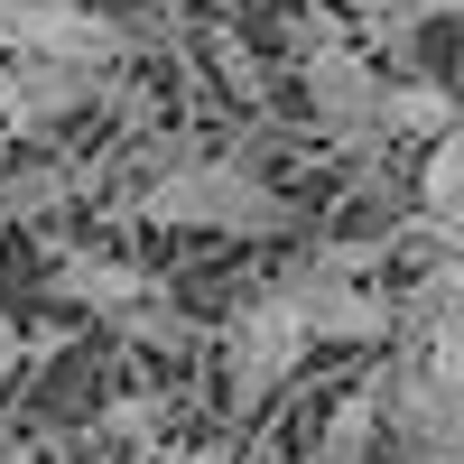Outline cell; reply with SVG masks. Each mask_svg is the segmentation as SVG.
Listing matches in <instances>:
<instances>
[{
    "instance_id": "obj_15",
    "label": "cell",
    "mask_w": 464,
    "mask_h": 464,
    "mask_svg": "<svg viewBox=\"0 0 464 464\" xmlns=\"http://www.w3.org/2000/svg\"><path fill=\"white\" fill-rule=\"evenodd\" d=\"M159 464H242V446L214 437V446H177V455H159Z\"/></svg>"
},
{
    "instance_id": "obj_5",
    "label": "cell",
    "mask_w": 464,
    "mask_h": 464,
    "mask_svg": "<svg viewBox=\"0 0 464 464\" xmlns=\"http://www.w3.org/2000/svg\"><path fill=\"white\" fill-rule=\"evenodd\" d=\"M149 37L111 10L84 0H0V56L10 65H84V74H121Z\"/></svg>"
},
{
    "instance_id": "obj_2",
    "label": "cell",
    "mask_w": 464,
    "mask_h": 464,
    "mask_svg": "<svg viewBox=\"0 0 464 464\" xmlns=\"http://www.w3.org/2000/svg\"><path fill=\"white\" fill-rule=\"evenodd\" d=\"M306 353H316V334H306L288 279H279V269H269V279H251L242 297H232L223 334H214V362H223V418H232V428H242V418H260V409L297 381Z\"/></svg>"
},
{
    "instance_id": "obj_9",
    "label": "cell",
    "mask_w": 464,
    "mask_h": 464,
    "mask_svg": "<svg viewBox=\"0 0 464 464\" xmlns=\"http://www.w3.org/2000/svg\"><path fill=\"white\" fill-rule=\"evenodd\" d=\"M391 446V409H381V372H362L353 391H334L316 437H306V464H372Z\"/></svg>"
},
{
    "instance_id": "obj_4",
    "label": "cell",
    "mask_w": 464,
    "mask_h": 464,
    "mask_svg": "<svg viewBox=\"0 0 464 464\" xmlns=\"http://www.w3.org/2000/svg\"><path fill=\"white\" fill-rule=\"evenodd\" d=\"M297 93H306V121H316L343 159H381V149H391V130H381V93H391V74L372 65V47L353 28L343 37H325V47H306L297 56Z\"/></svg>"
},
{
    "instance_id": "obj_17",
    "label": "cell",
    "mask_w": 464,
    "mask_h": 464,
    "mask_svg": "<svg viewBox=\"0 0 464 464\" xmlns=\"http://www.w3.org/2000/svg\"><path fill=\"white\" fill-rule=\"evenodd\" d=\"M0 464H37V446H0Z\"/></svg>"
},
{
    "instance_id": "obj_16",
    "label": "cell",
    "mask_w": 464,
    "mask_h": 464,
    "mask_svg": "<svg viewBox=\"0 0 464 464\" xmlns=\"http://www.w3.org/2000/svg\"><path fill=\"white\" fill-rule=\"evenodd\" d=\"M28 353H47V343H37L19 316H0V362H28Z\"/></svg>"
},
{
    "instance_id": "obj_19",
    "label": "cell",
    "mask_w": 464,
    "mask_h": 464,
    "mask_svg": "<svg viewBox=\"0 0 464 464\" xmlns=\"http://www.w3.org/2000/svg\"><path fill=\"white\" fill-rule=\"evenodd\" d=\"M455 56H464V10H455Z\"/></svg>"
},
{
    "instance_id": "obj_13",
    "label": "cell",
    "mask_w": 464,
    "mask_h": 464,
    "mask_svg": "<svg viewBox=\"0 0 464 464\" xmlns=\"http://www.w3.org/2000/svg\"><path fill=\"white\" fill-rule=\"evenodd\" d=\"M214 65H223V84L242 93V102H260V93H269V84H260V65H251V47H242V37H214Z\"/></svg>"
},
{
    "instance_id": "obj_11",
    "label": "cell",
    "mask_w": 464,
    "mask_h": 464,
    "mask_svg": "<svg viewBox=\"0 0 464 464\" xmlns=\"http://www.w3.org/2000/svg\"><path fill=\"white\" fill-rule=\"evenodd\" d=\"M93 177H111V168H84V159L10 168V177H0V214H10V223H47V214H65L74 196H93Z\"/></svg>"
},
{
    "instance_id": "obj_1",
    "label": "cell",
    "mask_w": 464,
    "mask_h": 464,
    "mask_svg": "<svg viewBox=\"0 0 464 464\" xmlns=\"http://www.w3.org/2000/svg\"><path fill=\"white\" fill-rule=\"evenodd\" d=\"M121 214L168 223V232H223V242H279V232L297 223V205L260 177L251 149H214L196 130L140 140L130 186H121Z\"/></svg>"
},
{
    "instance_id": "obj_3",
    "label": "cell",
    "mask_w": 464,
    "mask_h": 464,
    "mask_svg": "<svg viewBox=\"0 0 464 464\" xmlns=\"http://www.w3.org/2000/svg\"><path fill=\"white\" fill-rule=\"evenodd\" d=\"M47 297L74 306V316L121 325V334H149V343H186V334H196V325L168 306L159 269H140L130 251H111V242H65V251L47 260Z\"/></svg>"
},
{
    "instance_id": "obj_10",
    "label": "cell",
    "mask_w": 464,
    "mask_h": 464,
    "mask_svg": "<svg viewBox=\"0 0 464 464\" xmlns=\"http://www.w3.org/2000/svg\"><path fill=\"white\" fill-rule=\"evenodd\" d=\"M455 121H464V93H446L437 74H391V93H381V130H391V149H437Z\"/></svg>"
},
{
    "instance_id": "obj_6",
    "label": "cell",
    "mask_w": 464,
    "mask_h": 464,
    "mask_svg": "<svg viewBox=\"0 0 464 464\" xmlns=\"http://www.w3.org/2000/svg\"><path fill=\"white\" fill-rule=\"evenodd\" d=\"M381 409H391V446L409 464H464V381L391 353L381 362Z\"/></svg>"
},
{
    "instance_id": "obj_12",
    "label": "cell",
    "mask_w": 464,
    "mask_h": 464,
    "mask_svg": "<svg viewBox=\"0 0 464 464\" xmlns=\"http://www.w3.org/2000/svg\"><path fill=\"white\" fill-rule=\"evenodd\" d=\"M409 196H418V214H446V205H464V121H455L437 149H418Z\"/></svg>"
},
{
    "instance_id": "obj_20",
    "label": "cell",
    "mask_w": 464,
    "mask_h": 464,
    "mask_svg": "<svg viewBox=\"0 0 464 464\" xmlns=\"http://www.w3.org/2000/svg\"><path fill=\"white\" fill-rule=\"evenodd\" d=\"M0 74H10V56H0Z\"/></svg>"
},
{
    "instance_id": "obj_14",
    "label": "cell",
    "mask_w": 464,
    "mask_h": 464,
    "mask_svg": "<svg viewBox=\"0 0 464 464\" xmlns=\"http://www.w3.org/2000/svg\"><path fill=\"white\" fill-rule=\"evenodd\" d=\"M149 418H159V400H121V409H102V428L111 437H149Z\"/></svg>"
},
{
    "instance_id": "obj_8",
    "label": "cell",
    "mask_w": 464,
    "mask_h": 464,
    "mask_svg": "<svg viewBox=\"0 0 464 464\" xmlns=\"http://www.w3.org/2000/svg\"><path fill=\"white\" fill-rule=\"evenodd\" d=\"M121 74H84V65H10L0 74V130L10 140H47L74 111H102V93Z\"/></svg>"
},
{
    "instance_id": "obj_18",
    "label": "cell",
    "mask_w": 464,
    "mask_h": 464,
    "mask_svg": "<svg viewBox=\"0 0 464 464\" xmlns=\"http://www.w3.org/2000/svg\"><path fill=\"white\" fill-rule=\"evenodd\" d=\"M437 10H464V0H418V19H437Z\"/></svg>"
},
{
    "instance_id": "obj_7",
    "label": "cell",
    "mask_w": 464,
    "mask_h": 464,
    "mask_svg": "<svg viewBox=\"0 0 464 464\" xmlns=\"http://www.w3.org/2000/svg\"><path fill=\"white\" fill-rule=\"evenodd\" d=\"M391 343H400L409 362L464 381V251L418 260V279L400 288V334H391Z\"/></svg>"
}]
</instances>
